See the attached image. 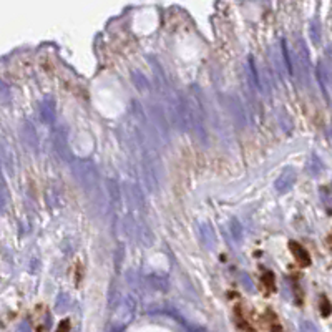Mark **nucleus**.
<instances>
[{
	"mask_svg": "<svg viewBox=\"0 0 332 332\" xmlns=\"http://www.w3.org/2000/svg\"><path fill=\"white\" fill-rule=\"evenodd\" d=\"M57 332H70V320L68 319L62 320L59 324V327H57Z\"/></svg>",
	"mask_w": 332,
	"mask_h": 332,
	"instance_id": "nucleus-3",
	"label": "nucleus"
},
{
	"mask_svg": "<svg viewBox=\"0 0 332 332\" xmlns=\"http://www.w3.org/2000/svg\"><path fill=\"white\" fill-rule=\"evenodd\" d=\"M289 248H291V251H293L294 259H296L297 264L302 266V267H306V266L311 264V257H309V253H307V249L304 248V246L299 244V243H296V241H291Z\"/></svg>",
	"mask_w": 332,
	"mask_h": 332,
	"instance_id": "nucleus-1",
	"label": "nucleus"
},
{
	"mask_svg": "<svg viewBox=\"0 0 332 332\" xmlns=\"http://www.w3.org/2000/svg\"><path fill=\"white\" fill-rule=\"evenodd\" d=\"M261 281H262V288H264L266 293H272V291H274V276H272V272H269V271L262 272Z\"/></svg>",
	"mask_w": 332,
	"mask_h": 332,
	"instance_id": "nucleus-2",
	"label": "nucleus"
},
{
	"mask_svg": "<svg viewBox=\"0 0 332 332\" xmlns=\"http://www.w3.org/2000/svg\"><path fill=\"white\" fill-rule=\"evenodd\" d=\"M271 332H284V329L279 324H274L272 327H271Z\"/></svg>",
	"mask_w": 332,
	"mask_h": 332,
	"instance_id": "nucleus-4",
	"label": "nucleus"
}]
</instances>
